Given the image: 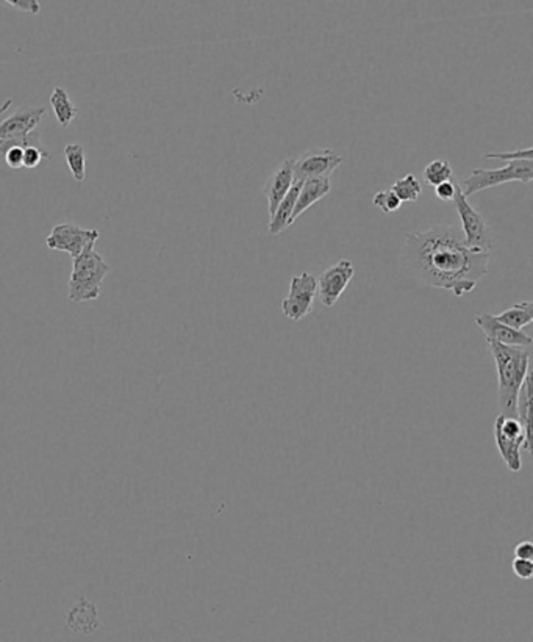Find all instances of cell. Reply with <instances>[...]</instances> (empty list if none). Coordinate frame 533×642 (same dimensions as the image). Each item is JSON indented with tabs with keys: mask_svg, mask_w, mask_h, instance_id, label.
I'll list each match as a JSON object with an SVG mask.
<instances>
[{
	"mask_svg": "<svg viewBox=\"0 0 533 642\" xmlns=\"http://www.w3.org/2000/svg\"><path fill=\"white\" fill-rule=\"evenodd\" d=\"M400 262L414 281L462 298L488 275L489 252L470 250L457 226L437 225L406 234Z\"/></svg>",
	"mask_w": 533,
	"mask_h": 642,
	"instance_id": "obj_1",
	"label": "cell"
},
{
	"mask_svg": "<svg viewBox=\"0 0 533 642\" xmlns=\"http://www.w3.org/2000/svg\"><path fill=\"white\" fill-rule=\"evenodd\" d=\"M495 359L497 373V399L502 416L516 417V403L521 385L526 381L530 354L526 348L505 347L496 342H487Z\"/></svg>",
	"mask_w": 533,
	"mask_h": 642,
	"instance_id": "obj_2",
	"label": "cell"
},
{
	"mask_svg": "<svg viewBox=\"0 0 533 642\" xmlns=\"http://www.w3.org/2000/svg\"><path fill=\"white\" fill-rule=\"evenodd\" d=\"M95 244H89L80 256L74 259L68 284V298L70 301H95L102 293V284L107 277L110 267L101 254L94 250Z\"/></svg>",
	"mask_w": 533,
	"mask_h": 642,
	"instance_id": "obj_3",
	"label": "cell"
},
{
	"mask_svg": "<svg viewBox=\"0 0 533 642\" xmlns=\"http://www.w3.org/2000/svg\"><path fill=\"white\" fill-rule=\"evenodd\" d=\"M533 179V160H514L507 161V165L495 169H482L476 168L472 169L463 182H462V192L466 198L479 192H485L493 186H499L508 182H522L530 184Z\"/></svg>",
	"mask_w": 533,
	"mask_h": 642,
	"instance_id": "obj_4",
	"label": "cell"
},
{
	"mask_svg": "<svg viewBox=\"0 0 533 642\" xmlns=\"http://www.w3.org/2000/svg\"><path fill=\"white\" fill-rule=\"evenodd\" d=\"M495 440L502 461L510 472L518 473L522 470L521 451L526 449V431L516 417L499 414L495 422Z\"/></svg>",
	"mask_w": 533,
	"mask_h": 642,
	"instance_id": "obj_5",
	"label": "cell"
},
{
	"mask_svg": "<svg viewBox=\"0 0 533 642\" xmlns=\"http://www.w3.org/2000/svg\"><path fill=\"white\" fill-rule=\"evenodd\" d=\"M457 209L458 217L462 219V234H463L464 244L472 251L479 252H489L493 248L489 227L487 221L480 213L477 212L474 207L468 202L462 188L457 184V193L452 201Z\"/></svg>",
	"mask_w": 533,
	"mask_h": 642,
	"instance_id": "obj_6",
	"label": "cell"
},
{
	"mask_svg": "<svg viewBox=\"0 0 533 642\" xmlns=\"http://www.w3.org/2000/svg\"><path fill=\"white\" fill-rule=\"evenodd\" d=\"M101 234L97 229H85L72 223L53 226L45 238L49 250L62 251L72 257V260L82 254L89 244H95Z\"/></svg>",
	"mask_w": 533,
	"mask_h": 642,
	"instance_id": "obj_7",
	"label": "cell"
},
{
	"mask_svg": "<svg viewBox=\"0 0 533 642\" xmlns=\"http://www.w3.org/2000/svg\"><path fill=\"white\" fill-rule=\"evenodd\" d=\"M317 295V279L311 273L292 276L290 292L282 301V310L288 320L299 321L313 310V301Z\"/></svg>",
	"mask_w": 533,
	"mask_h": 642,
	"instance_id": "obj_8",
	"label": "cell"
},
{
	"mask_svg": "<svg viewBox=\"0 0 533 642\" xmlns=\"http://www.w3.org/2000/svg\"><path fill=\"white\" fill-rule=\"evenodd\" d=\"M341 163L343 157L332 149H311L294 160V182L331 177Z\"/></svg>",
	"mask_w": 533,
	"mask_h": 642,
	"instance_id": "obj_9",
	"label": "cell"
},
{
	"mask_svg": "<svg viewBox=\"0 0 533 642\" xmlns=\"http://www.w3.org/2000/svg\"><path fill=\"white\" fill-rule=\"evenodd\" d=\"M354 264L349 259H343L327 270L317 279V295L325 308H333L348 289L350 279L354 277Z\"/></svg>",
	"mask_w": 533,
	"mask_h": 642,
	"instance_id": "obj_10",
	"label": "cell"
},
{
	"mask_svg": "<svg viewBox=\"0 0 533 642\" xmlns=\"http://www.w3.org/2000/svg\"><path fill=\"white\" fill-rule=\"evenodd\" d=\"M476 325L482 329L487 342H496L505 347L529 348L532 347V337L524 331L508 328L501 321L496 320L495 315L480 314L476 317Z\"/></svg>",
	"mask_w": 533,
	"mask_h": 642,
	"instance_id": "obj_11",
	"label": "cell"
},
{
	"mask_svg": "<svg viewBox=\"0 0 533 642\" xmlns=\"http://www.w3.org/2000/svg\"><path fill=\"white\" fill-rule=\"evenodd\" d=\"M45 107H20L14 115L0 122L2 138H22L35 132L45 116Z\"/></svg>",
	"mask_w": 533,
	"mask_h": 642,
	"instance_id": "obj_12",
	"label": "cell"
},
{
	"mask_svg": "<svg viewBox=\"0 0 533 642\" xmlns=\"http://www.w3.org/2000/svg\"><path fill=\"white\" fill-rule=\"evenodd\" d=\"M294 159H286L280 163L279 168L267 177L266 184L263 186V194L266 196L269 204V217H273L275 209L279 207L282 200L285 198L286 193L291 190L294 184Z\"/></svg>",
	"mask_w": 533,
	"mask_h": 642,
	"instance_id": "obj_13",
	"label": "cell"
},
{
	"mask_svg": "<svg viewBox=\"0 0 533 642\" xmlns=\"http://www.w3.org/2000/svg\"><path fill=\"white\" fill-rule=\"evenodd\" d=\"M331 177L310 179L302 182L300 192H299L298 194V201H296V207H294V212H292V223H294L305 210H308L310 207L315 206L319 201L324 200L325 196L331 193Z\"/></svg>",
	"mask_w": 533,
	"mask_h": 642,
	"instance_id": "obj_14",
	"label": "cell"
},
{
	"mask_svg": "<svg viewBox=\"0 0 533 642\" xmlns=\"http://www.w3.org/2000/svg\"><path fill=\"white\" fill-rule=\"evenodd\" d=\"M300 186H302V182H294L291 190L286 193L285 198L282 200L279 207L275 209V212L273 213L271 221H269V234L271 235H279L292 225V212H294V207H296Z\"/></svg>",
	"mask_w": 533,
	"mask_h": 642,
	"instance_id": "obj_15",
	"label": "cell"
},
{
	"mask_svg": "<svg viewBox=\"0 0 533 642\" xmlns=\"http://www.w3.org/2000/svg\"><path fill=\"white\" fill-rule=\"evenodd\" d=\"M68 625L74 631H80L83 635L93 633L99 627V619H97V610L94 605L80 598L78 604L72 606V610L68 614Z\"/></svg>",
	"mask_w": 533,
	"mask_h": 642,
	"instance_id": "obj_16",
	"label": "cell"
},
{
	"mask_svg": "<svg viewBox=\"0 0 533 642\" xmlns=\"http://www.w3.org/2000/svg\"><path fill=\"white\" fill-rule=\"evenodd\" d=\"M530 373L527 374L526 381L521 385L518 403H516V418L520 420L522 428L526 431V451L532 455V383Z\"/></svg>",
	"mask_w": 533,
	"mask_h": 642,
	"instance_id": "obj_17",
	"label": "cell"
},
{
	"mask_svg": "<svg viewBox=\"0 0 533 642\" xmlns=\"http://www.w3.org/2000/svg\"><path fill=\"white\" fill-rule=\"evenodd\" d=\"M51 105L58 124L63 128H70V124L78 116V110L70 101V95H68V91L64 90L63 86H55L52 90Z\"/></svg>",
	"mask_w": 533,
	"mask_h": 642,
	"instance_id": "obj_18",
	"label": "cell"
},
{
	"mask_svg": "<svg viewBox=\"0 0 533 642\" xmlns=\"http://www.w3.org/2000/svg\"><path fill=\"white\" fill-rule=\"evenodd\" d=\"M496 320L507 325L508 328L522 331L533 320V302H516L512 308L505 309L499 315H495Z\"/></svg>",
	"mask_w": 533,
	"mask_h": 642,
	"instance_id": "obj_19",
	"label": "cell"
},
{
	"mask_svg": "<svg viewBox=\"0 0 533 642\" xmlns=\"http://www.w3.org/2000/svg\"><path fill=\"white\" fill-rule=\"evenodd\" d=\"M64 159L70 174L76 182H83L86 177V155L82 144L70 143L64 146Z\"/></svg>",
	"mask_w": 533,
	"mask_h": 642,
	"instance_id": "obj_20",
	"label": "cell"
},
{
	"mask_svg": "<svg viewBox=\"0 0 533 642\" xmlns=\"http://www.w3.org/2000/svg\"><path fill=\"white\" fill-rule=\"evenodd\" d=\"M391 192L399 198L400 202H416L422 193V188L416 176L410 173L402 179L396 180L391 185Z\"/></svg>",
	"mask_w": 533,
	"mask_h": 642,
	"instance_id": "obj_21",
	"label": "cell"
},
{
	"mask_svg": "<svg viewBox=\"0 0 533 642\" xmlns=\"http://www.w3.org/2000/svg\"><path fill=\"white\" fill-rule=\"evenodd\" d=\"M451 163L447 160H433L430 163H427V167L424 168V173H422V179L425 184L430 186H439L443 182L452 179Z\"/></svg>",
	"mask_w": 533,
	"mask_h": 642,
	"instance_id": "obj_22",
	"label": "cell"
},
{
	"mask_svg": "<svg viewBox=\"0 0 533 642\" xmlns=\"http://www.w3.org/2000/svg\"><path fill=\"white\" fill-rule=\"evenodd\" d=\"M373 202H374V206L377 207V209H381V212L387 213V215L399 210L400 206H402V202H400L399 198L391 192V188L375 193Z\"/></svg>",
	"mask_w": 533,
	"mask_h": 642,
	"instance_id": "obj_23",
	"label": "cell"
},
{
	"mask_svg": "<svg viewBox=\"0 0 533 642\" xmlns=\"http://www.w3.org/2000/svg\"><path fill=\"white\" fill-rule=\"evenodd\" d=\"M52 154L45 146H29L24 149V163L22 168H38L45 160H51Z\"/></svg>",
	"mask_w": 533,
	"mask_h": 642,
	"instance_id": "obj_24",
	"label": "cell"
},
{
	"mask_svg": "<svg viewBox=\"0 0 533 642\" xmlns=\"http://www.w3.org/2000/svg\"><path fill=\"white\" fill-rule=\"evenodd\" d=\"M485 159L491 160L514 161V160H532L533 149L527 148L524 151H514V152H487L483 154Z\"/></svg>",
	"mask_w": 533,
	"mask_h": 642,
	"instance_id": "obj_25",
	"label": "cell"
},
{
	"mask_svg": "<svg viewBox=\"0 0 533 642\" xmlns=\"http://www.w3.org/2000/svg\"><path fill=\"white\" fill-rule=\"evenodd\" d=\"M512 571L521 580H530L533 575V563L532 561H527V559L514 558L513 563H512Z\"/></svg>",
	"mask_w": 533,
	"mask_h": 642,
	"instance_id": "obj_26",
	"label": "cell"
},
{
	"mask_svg": "<svg viewBox=\"0 0 533 642\" xmlns=\"http://www.w3.org/2000/svg\"><path fill=\"white\" fill-rule=\"evenodd\" d=\"M455 193H457V184H454L452 180H447V182H443L439 186H435V194L443 202H452L455 198Z\"/></svg>",
	"mask_w": 533,
	"mask_h": 642,
	"instance_id": "obj_27",
	"label": "cell"
},
{
	"mask_svg": "<svg viewBox=\"0 0 533 642\" xmlns=\"http://www.w3.org/2000/svg\"><path fill=\"white\" fill-rule=\"evenodd\" d=\"M5 4H8L10 7L20 10L22 13L38 14L41 12V7H39L37 0H7Z\"/></svg>",
	"mask_w": 533,
	"mask_h": 642,
	"instance_id": "obj_28",
	"label": "cell"
},
{
	"mask_svg": "<svg viewBox=\"0 0 533 642\" xmlns=\"http://www.w3.org/2000/svg\"><path fill=\"white\" fill-rule=\"evenodd\" d=\"M4 161L7 163L8 168L20 169V168H22V163H24V149L20 148V146L10 149L4 157Z\"/></svg>",
	"mask_w": 533,
	"mask_h": 642,
	"instance_id": "obj_29",
	"label": "cell"
},
{
	"mask_svg": "<svg viewBox=\"0 0 533 642\" xmlns=\"http://www.w3.org/2000/svg\"><path fill=\"white\" fill-rule=\"evenodd\" d=\"M514 558L516 559H527V561H532L533 559V544L530 540H522L518 546L514 547Z\"/></svg>",
	"mask_w": 533,
	"mask_h": 642,
	"instance_id": "obj_30",
	"label": "cell"
},
{
	"mask_svg": "<svg viewBox=\"0 0 533 642\" xmlns=\"http://www.w3.org/2000/svg\"><path fill=\"white\" fill-rule=\"evenodd\" d=\"M12 103H13V101L12 99H7L5 103H2V105H0V116L5 115L7 113L8 109L12 107Z\"/></svg>",
	"mask_w": 533,
	"mask_h": 642,
	"instance_id": "obj_31",
	"label": "cell"
}]
</instances>
